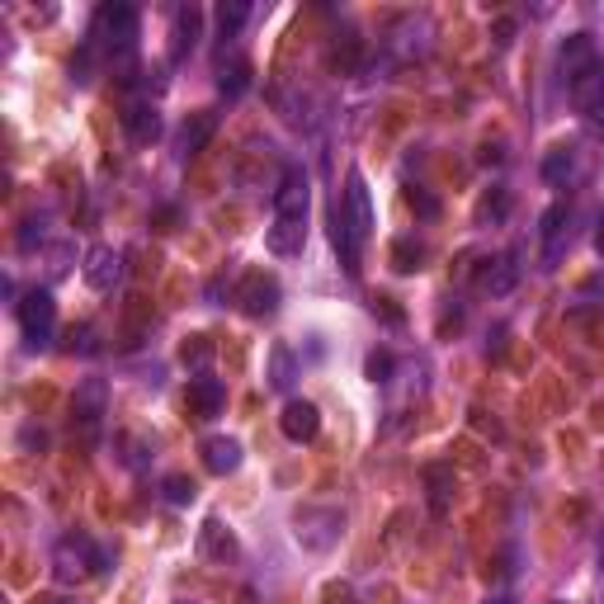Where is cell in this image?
Returning <instances> with one entry per match:
<instances>
[{
	"label": "cell",
	"mask_w": 604,
	"mask_h": 604,
	"mask_svg": "<svg viewBox=\"0 0 604 604\" xmlns=\"http://www.w3.org/2000/svg\"><path fill=\"white\" fill-rule=\"evenodd\" d=\"M161 496H166L171 505H194L199 487H194V477H185V473H171L166 482H161Z\"/></svg>",
	"instance_id": "cell-28"
},
{
	"label": "cell",
	"mask_w": 604,
	"mask_h": 604,
	"mask_svg": "<svg viewBox=\"0 0 604 604\" xmlns=\"http://www.w3.org/2000/svg\"><path fill=\"white\" fill-rule=\"evenodd\" d=\"M72 260H76V246L72 241L52 246V251H48V279H66V274H72Z\"/></svg>",
	"instance_id": "cell-30"
},
{
	"label": "cell",
	"mask_w": 604,
	"mask_h": 604,
	"mask_svg": "<svg viewBox=\"0 0 604 604\" xmlns=\"http://www.w3.org/2000/svg\"><path fill=\"white\" fill-rule=\"evenodd\" d=\"M52 604H72V600H52Z\"/></svg>",
	"instance_id": "cell-39"
},
{
	"label": "cell",
	"mask_w": 604,
	"mask_h": 604,
	"mask_svg": "<svg viewBox=\"0 0 604 604\" xmlns=\"http://www.w3.org/2000/svg\"><path fill=\"white\" fill-rule=\"evenodd\" d=\"M80 274H86V284L95 288V293H109V288L123 284V274H128V260H123V251H114V246H90Z\"/></svg>",
	"instance_id": "cell-9"
},
{
	"label": "cell",
	"mask_w": 604,
	"mask_h": 604,
	"mask_svg": "<svg viewBox=\"0 0 604 604\" xmlns=\"http://www.w3.org/2000/svg\"><path fill=\"white\" fill-rule=\"evenodd\" d=\"M595 251H604V209H600V231H595Z\"/></svg>",
	"instance_id": "cell-36"
},
{
	"label": "cell",
	"mask_w": 604,
	"mask_h": 604,
	"mask_svg": "<svg viewBox=\"0 0 604 604\" xmlns=\"http://www.w3.org/2000/svg\"><path fill=\"white\" fill-rule=\"evenodd\" d=\"M199 38H203V10L199 5H180V10H175V24H171V58L185 62L189 52L199 48Z\"/></svg>",
	"instance_id": "cell-15"
},
{
	"label": "cell",
	"mask_w": 604,
	"mask_h": 604,
	"mask_svg": "<svg viewBox=\"0 0 604 604\" xmlns=\"http://www.w3.org/2000/svg\"><path fill=\"white\" fill-rule=\"evenodd\" d=\"M571 104L581 109V114H595V109L604 104V62L595 66V72H586L581 80H571Z\"/></svg>",
	"instance_id": "cell-21"
},
{
	"label": "cell",
	"mask_w": 604,
	"mask_h": 604,
	"mask_svg": "<svg viewBox=\"0 0 604 604\" xmlns=\"http://www.w3.org/2000/svg\"><path fill=\"white\" fill-rule=\"evenodd\" d=\"M425 482H430V511L444 515L449 511V491H453V473L444 468V463H435V468L425 473Z\"/></svg>",
	"instance_id": "cell-27"
},
{
	"label": "cell",
	"mask_w": 604,
	"mask_h": 604,
	"mask_svg": "<svg viewBox=\"0 0 604 604\" xmlns=\"http://www.w3.org/2000/svg\"><path fill=\"white\" fill-rule=\"evenodd\" d=\"M293 378H298V364H293V354H288V345H269V374L265 382L274 392H288L293 388Z\"/></svg>",
	"instance_id": "cell-22"
},
{
	"label": "cell",
	"mask_w": 604,
	"mask_h": 604,
	"mask_svg": "<svg viewBox=\"0 0 604 604\" xmlns=\"http://www.w3.org/2000/svg\"><path fill=\"white\" fill-rule=\"evenodd\" d=\"M307 209H312V180L302 166H284L279 185H274V217L284 223H307Z\"/></svg>",
	"instance_id": "cell-6"
},
{
	"label": "cell",
	"mask_w": 604,
	"mask_h": 604,
	"mask_svg": "<svg viewBox=\"0 0 604 604\" xmlns=\"http://www.w3.org/2000/svg\"><path fill=\"white\" fill-rule=\"evenodd\" d=\"M109 416V382L104 378H86L76 382V397H72V425L86 439L100 435V425Z\"/></svg>",
	"instance_id": "cell-7"
},
{
	"label": "cell",
	"mask_w": 604,
	"mask_h": 604,
	"mask_svg": "<svg viewBox=\"0 0 604 604\" xmlns=\"http://www.w3.org/2000/svg\"><path fill=\"white\" fill-rule=\"evenodd\" d=\"M189 406H194L203 420L217 416V411L227 406V382L213 378V374H194L189 378Z\"/></svg>",
	"instance_id": "cell-18"
},
{
	"label": "cell",
	"mask_w": 604,
	"mask_h": 604,
	"mask_svg": "<svg viewBox=\"0 0 604 604\" xmlns=\"http://www.w3.org/2000/svg\"><path fill=\"white\" fill-rule=\"evenodd\" d=\"M20 331L29 340V350H48L52 345V331H58V298L48 293V288H29L20 302Z\"/></svg>",
	"instance_id": "cell-4"
},
{
	"label": "cell",
	"mask_w": 604,
	"mask_h": 604,
	"mask_svg": "<svg viewBox=\"0 0 604 604\" xmlns=\"http://www.w3.org/2000/svg\"><path fill=\"white\" fill-rule=\"evenodd\" d=\"M213 133H217V114H213V109H199V114H189L185 128H180V137H175V156H180V161L199 156V151L209 147Z\"/></svg>",
	"instance_id": "cell-16"
},
{
	"label": "cell",
	"mask_w": 604,
	"mask_h": 604,
	"mask_svg": "<svg viewBox=\"0 0 604 604\" xmlns=\"http://www.w3.org/2000/svg\"><path fill=\"white\" fill-rule=\"evenodd\" d=\"M217 90L227 95V100H241L246 90H251V62H231L217 72Z\"/></svg>",
	"instance_id": "cell-25"
},
{
	"label": "cell",
	"mask_w": 604,
	"mask_h": 604,
	"mask_svg": "<svg viewBox=\"0 0 604 604\" xmlns=\"http://www.w3.org/2000/svg\"><path fill=\"white\" fill-rule=\"evenodd\" d=\"M265 246H269V255H298L302 246H307V223H284V217H274V227L265 231Z\"/></svg>",
	"instance_id": "cell-20"
},
{
	"label": "cell",
	"mask_w": 604,
	"mask_h": 604,
	"mask_svg": "<svg viewBox=\"0 0 604 604\" xmlns=\"http://www.w3.org/2000/svg\"><path fill=\"white\" fill-rule=\"evenodd\" d=\"M241 553V543H237V533H231L223 519H203V529H199V557L203 562H217V567H227L231 557Z\"/></svg>",
	"instance_id": "cell-12"
},
{
	"label": "cell",
	"mask_w": 604,
	"mask_h": 604,
	"mask_svg": "<svg viewBox=\"0 0 604 604\" xmlns=\"http://www.w3.org/2000/svg\"><path fill=\"white\" fill-rule=\"evenodd\" d=\"M505 213H511V189H491V194L477 199V227H496L505 223Z\"/></svg>",
	"instance_id": "cell-24"
},
{
	"label": "cell",
	"mask_w": 604,
	"mask_h": 604,
	"mask_svg": "<svg viewBox=\"0 0 604 604\" xmlns=\"http://www.w3.org/2000/svg\"><path fill=\"white\" fill-rule=\"evenodd\" d=\"M515 284H519L515 255H496V260H487V265L477 269V288H482V293H491V298H505Z\"/></svg>",
	"instance_id": "cell-19"
},
{
	"label": "cell",
	"mask_w": 604,
	"mask_h": 604,
	"mask_svg": "<svg viewBox=\"0 0 604 604\" xmlns=\"http://www.w3.org/2000/svg\"><path fill=\"white\" fill-rule=\"evenodd\" d=\"M72 354H100V331L95 326H72Z\"/></svg>",
	"instance_id": "cell-31"
},
{
	"label": "cell",
	"mask_w": 604,
	"mask_h": 604,
	"mask_svg": "<svg viewBox=\"0 0 604 604\" xmlns=\"http://www.w3.org/2000/svg\"><path fill=\"white\" fill-rule=\"evenodd\" d=\"M511 38H515V20H496V43L511 48Z\"/></svg>",
	"instance_id": "cell-34"
},
{
	"label": "cell",
	"mask_w": 604,
	"mask_h": 604,
	"mask_svg": "<svg viewBox=\"0 0 604 604\" xmlns=\"http://www.w3.org/2000/svg\"><path fill=\"white\" fill-rule=\"evenodd\" d=\"M180 360L189 368H199V374H209V360H213V345H209V336H189L185 345H180Z\"/></svg>",
	"instance_id": "cell-29"
},
{
	"label": "cell",
	"mask_w": 604,
	"mask_h": 604,
	"mask_svg": "<svg viewBox=\"0 0 604 604\" xmlns=\"http://www.w3.org/2000/svg\"><path fill=\"white\" fill-rule=\"evenodd\" d=\"M406 199H411V209H416V217H439V203L425 194V189H411Z\"/></svg>",
	"instance_id": "cell-33"
},
{
	"label": "cell",
	"mask_w": 604,
	"mask_h": 604,
	"mask_svg": "<svg viewBox=\"0 0 604 604\" xmlns=\"http://www.w3.org/2000/svg\"><path fill=\"white\" fill-rule=\"evenodd\" d=\"M90 52H104L114 66H128L133 62V48H137V10L114 0V5H100L95 10V24H90Z\"/></svg>",
	"instance_id": "cell-1"
},
{
	"label": "cell",
	"mask_w": 604,
	"mask_h": 604,
	"mask_svg": "<svg viewBox=\"0 0 604 604\" xmlns=\"http://www.w3.org/2000/svg\"><path fill=\"white\" fill-rule=\"evenodd\" d=\"M364 374H368V382H392V354L374 350V354H368V364H364Z\"/></svg>",
	"instance_id": "cell-32"
},
{
	"label": "cell",
	"mask_w": 604,
	"mask_h": 604,
	"mask_svg": "<svg viewBox=\"0 0 604 604\" xmlns=\"http://www.w3.org/2000/svg\"><path fill=\"white\" fill-rule=\"evenodd\" d=\"M581 175H586L581 147H567V142H557V147L543 156V180L553 185V189H571L576 180H581Z\"/></svg>",
	"instance_id": "cell-11"
},
{
	"label": "cell",
	"mask_w": 604,
	"mask_h": 604,
	"mask_svg": "<svg viewBox=\"0 0 604 604\" xmlns=\"http://www.w3.org/2000/svg\"><path fill=\"white\" fill-rule=\"evenodd\" d=\"M279 430L288 444H312L322 435V406L307 402V397H288L279 411Z\"/></svg>",
	"instance_id": "cell-8"
},
{
	"label": "cell",
	"mask_w": 604,
	"mask_h": 604,
	"mask_svg": "<svg viewBox=\"0 0 604 604\" xmlns=\"http://www.w3.org/2000/svg\"><path fill=\"white\" fill-rule=\"evenodd\" d=\"M340 209H345L350 217V227H354V237H360V246L374 237V199H368V185H364V175L360 171H350V180L345 189H340Z\"/></svg>",
	"instance_id": "cell-10"
},
{
	"label": "cell",
	"mask_w": 604,
	"mask_h": 604,
	"mask_svg": "<svg viewBox=\"0 0 604 604\" xmlns=\"http://www.w3.org/2000/svg\"><path fill=\"white\" fill-rule=\"evenodd\" d=\"M161 128H166V123H161V109L151 100H133L123 109V133H128L137 147H151L161 137Z\"/></svg>",
	"instance_id": "cell-14"
},
{
	"label": "cell",
	"mask_w": 604,
	"mask_h": 604,
	"mask_svg": "<svg viewBox=\"0 0 604 604\" xmlns=\"http://www.w3.org/2000/svg\"><path fill=\"white\" fill-rule=\"evenodd\" d=\"M279 302H284V288H279V279H274V274H265V269H251V274H246V279L237 284V307L246 312V317H255V322L274 317V312H279Z\"/></svg>",
	"instance_id": "cell-5"
},
{
	"label": "cell",
	"mask_w": 604,
	"mask_h": 604,
	"mask_svg": "<svg viewBox=\"0 0 604 604\" xmlns=\"http://www.w3.org/2000/svg\"><path fill=\"white\" fill-rule=\"evenodd\" d=\"M104 562H109V553L95 548L90 533H66V539L52 548V576H58L62 586H76V581H86V576L104 571Z\"/></svg>",
	"instance_id": "cell-2"
},
{
	"label": "cell",
	"mask_w": 604,
	"mask_h": 604,
	"mask_svg": "<svg viewBox=\"0 0 604 604\" xmlns=\"http://www.w3.org/2000/svg\"><path fill=\"white\" fill-rule=\"evenodd\" d=\"M482 604H515V600H511V595H487Z\"/></svg>",
	"instance_id": "cell-37"
},
{
	"label": "cell",
	"mask_w": 604,
	"mask_h": 604,
	"mask_svg": "<svg viewBox=\"0 0 604 604\" xmlns=\"http://www.w3.org/2000/svg\"><path fill=\"white\" fill-rule=\"evenodd\" d=\"M600 571H604V539H600Z\"/></svg>",
	"instance_id": "cell-38"
},
{
	"label": "cell",
	"mask_w": 604,
	"mask_h": 604,
	"mask_svg": "<svg viewBox=\"0 0 604 604\" xmlns=\"http://www.w3.org/2000/svg\"><path fill=\"white\" fill-rule=\"evenodd\" d=\"M548 604H567V600H548Z\"/></svg>",
	"instance_id": "cell-40"
},
{
	"label": "cell",
	"mask_w": 604,
	"mask_h": 604,
	"mask_svg": "<svg viewBox=\"0 0 604 604\" xmlns=\"http://www.w3.org/2000/svg\"><path fill=\"white\" fill-rule=\"evenodd\" d=\"M586 118H590V128H600V133H604V104L595 109V114H586Z\"/></svg>",
	"instance_id": "cell-35"
},
{
	"label": "cell",
	"mask_w": 604,
	"mask_h": 604,
	"mask_svg": "<svg viewBox=\"0 0 604 604\" xmlns=\"http://www.w3.org/2000/svg\"><path fill=\"white\" fill-rule=\"evenodd\" d=\"M557 66H562V76H567V86H571V80H581L586 72H595V66H600L595 38H590V34H571L567 43H562V52H557Z\"/></svg>",
	"instance_id": "cell-13"
},
{
	"label": "cell",
	"mask_w": 604,
	"mask_h": 604,
	"mask_svg": "<svg viewBox=\"0 0 604 604\" xmlns=\"http://www.w3.org/2000/svg\"><path fill=\"white\" fill-rule=\"evenodd\" d=\"M199 453H203V468L213 477H231L241 468V439H231V435H209Z\"/></svg>",
	"instance_id": "cell-17"
},
{
	"label": "cell",
	"mask_w": 604,
	"mask_h": 604,
	"mask_svg": "<svg viewBox=\"0 0 604 604\" xmlns=\"http://www.w3.org/2000/svg\"><path fill=\"white\" fill-rule=\"evenodd\" d=\"M246 20H251L246 0H223V5H217V29H223V38H237L246 29Z\"/></svg>",
	"instance_id": "cell-26"
},
{
	"label": "cell",
	"mask_w": 604,
	"mask_h": 604,
	"mask_svg": "<svg viewBox=\"0 0 604 604\" xmlns=\"http://www.w3.org/2000/svg\"><path fill=\"white\" fill-rule=\"evenodd\" d=\"M340 533H345V511H340V505H302L293 515V539L307 548V553L336 548Z\"/></svg>",
	"instance_id": "cell-3"
},
{
	"label": "cell",
	"mask_w": 604,
	"mask_h": 604,
	"mask_svg": "<svg viewBox=\"0 0 604 604\" xmlns=\"http://www.w3.org/2000/svg\"><path fill=\"white\" fill-rule=\"evenodd\" d=\"M425 255H430V251H425L416 237H397V241H392V269H397V274H416V269H425Z\"/></svg>",
	"instance_id": "cell-23"
}]
</instances>
